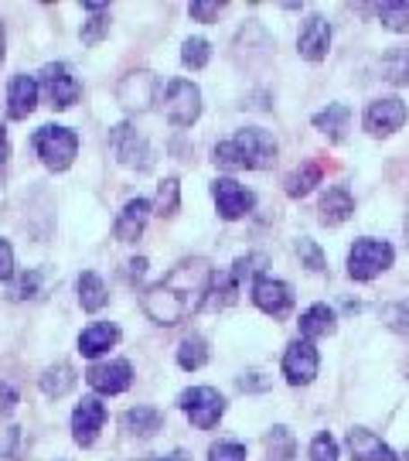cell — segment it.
<instances>
[{
	"label": "cell",
	"mask_w": 409,
	"mask_h": 461,
	"mask_svg": "<svg viewBox=\"0 0 409 461\" xmlns=\"http://www.w3.org/2000/svg\"><path fill=\"white\" fill-rule=\"evenodd\" d=\"M106 32H110V17L99 14V17H93L85 28H82V41H85V45H93V41H99Z\"/></svg>",
	"instance_id": "obj_40"
},
{
	"label": "cell",
	"mask_w": 409,
	"mask_h": 461,
	"mask_svg": "<svg viewBox=\"0 0 409 461\" xmlns=\"http://www.w3.org/2000/svg\"><path fill=\"white\" fill-rule=\"evenodd\" d=\"M14 277V249L7 240H0V280Z\"/></svg>",
	"instance_id": "obj_42"
},
{
	"label": "cell",
	"mask_w": 409,
	"mask_h": 461,
	"mask_svg": "<svg viewBox=\"0 0 409 461\" xmlns=\"http://www.w3.org/2000/svg\"><path fill=\"white\" fill-rule=\"evenodd\" d=\"M7 154H11V144H7V133H4V127H0V167H4V161H7Z\"/></svg>",
	"instance_id": "obj_46"
},
{
	"label": "cell",
	"mask_w": 409,
	"mask_h": 461,
	"mask_svg": "<svg viewBox=\"0 0 409 461\" xmlns=\"http://www.w3.org/2000/svg\"><path fill=\"white\" fill-rule=\"evenodd\" d=\"M209 59H212V49H209L205 38H188V41H184L181 62H184L188 68H205L209 66Z\"/></svg>",
	"instance_id": "obj_32"
},
{
	"label": "cell",
	"mask_w": 409,
	"mask_h": 461,
	"mask_svg": "<svg viewBox=\"0 0 409 461\" xmlns=\"http://www.w3.org/2000/svg\"><path fill=\"white\" fill-rule=\"evenodd\" d=\"M181 411L191 417V424L201 430H209L218 424V417L226 413V400L218 390L212 386H191V390H184L181 393Z\"/></svg>",
	"instance_id": "obj_6"
},
{
	"label": "cell",
	"mask_w": 409,
	"mask_h": 461,
	"mask_svg": "<svg viewBox=\"0 0 409 461\" xmlns=\"http://www.w3.org/2000/svg\"><path fill=\"white\" fill-rule=\"evenodd\" d=\"M144 274H147V260H144V257H137V260L127 264V277L130 280H140Z\"/></svg>",
	"instance_id": "obj_44"
},
{
	"label": "cell",
	"mask_w": 409,
	"mask_h": 461,
	"mask_svg": "<svg viewBox=\"0 0 409 461\" xmlns=\"http://www.w3.org/2000/svg\"><path fill=\"white\" fill-rule=\"evenodd\" d=\"M382 318H386V325L393 331H409V301H403V304H389L386 312H382Z\"/></svg>",
	"instance_id": "obj_37"
},
{
	"label": "cell",
	"mask_w": 409,
	"mask_h": 461,
	"mask_svg": "<svg viewBox=\"0 0 409 461\" xmlns=\"http://www.w3.org/2000/svg\"><path fill=\"white\" fill-rule=\"evenodd\" d=\"M209 363V342L201 335H188L178 346V366L181 369H201Z\"/></svg>",
	"instance_id": "obj_29"
},
{
	"label": "cell",
	"mask_w": 409,
	"mask_h": 461,
	"mask_svg": "<svg viewBox=\"0 0 409 461\" xmlns=\"http://www.w3.org/2000/svg\"><path fill=\"white\" fill-rule=\"evenodd\" d=\"M297 253H300V260L311 267V270H325V253L317 249L314 240H300V243H297Z\"/></svg>",
	"instance_id": "obj_38"
},
{
	"label": "cell",
	"mask_w": 409,
	"mask_h": 461,
	"mask_svg": "<svg viewBox=\"0 0 409 461\" xmlns=\"http://www.w3.org/2000/svg\"><path fill=\"white\" fill-rule=\"evenodd\" d=\"M38 287H41V270L21 274V280L14 284V297H21V301H28V297H38Z\"/></svg>",
	"instance_id": "obj_39"
},
{
	"label": "cell",
	"mask_w": 409,
	"mask_h": 461,
	"mask_svg": "<svg viewBox=\"0 0 409 461\" xmlns=\"http://www.w3.org/2000/svg\"><path fill=\"white\" fill-rule=\"evenodd\" d=\"M164 116L174 123V127H191L201 113V93L195 83L188 79H174V83L164 89Z\"/></svg>",
	"instance_id": "obj_5"
},
{
	"label": "cell",
	"mask_w": 409,
	"mask_h": 461,
	"mask_svg": "<svg viewBox=\"0 0 409 461\" xmlns=\"http://www.w3.org/2000/svg\"><path fill=\"white\" fill-rule=\"evenodd\" d=\"M150 219V202L147 198H130L127 205H123V212L116 215V240L120 243H133V240H140V232L147 226Z\"/></svg>",
	"instance_id": "obj_17"
},
{
	"label": "cell",
	"mask_w": 409,
	"mask_h": 461,
	"mask_svg": "<svg viewBox=\"0 0 409 461\" xmlns=\"http://www.w3.org/2000/svg\"><path fill=\"white\" fill-rule=\"evenodd\" d=\"M239 280L232 277V270H218V274H212V287H209V297H205V304L209 308H229L232 301H236V294H239Z\"/></svg>",
	"instance_id": "obj_24"
},
{
	"label": "cell",
	"mask_w": 409,
	"mask_h": 461,
	"mask_svg": "<svg viewBox=\"0 0 409 461\" xmlns=\"http://www.w3.org/2000/svg\"><path fill=\"white\" fill-rule=\"evenodd\" d=\"M378 17H382V24H386L389 32L409 34V4L406 0H389V4H382V7H378Z\"/></svg>",
	"instance_id": "obj_30"
},
{
	"label": "cell",
	"mask_w": 409,
	"mask_h": 461,
	"mask_svg": "<svg viewBox=\"0 0 409 461\" xmlns=\"http://www.w3.org/2000/svg\"><path fill=\"white\" fill-rule=\"evenodd\" d=\"M297 49L300 55L307 59V62H321L331 49V24H327L325 17H307L304 21V28H300V38H297Z\"/></svg>",
	"instance_id": "obj_16"
},
{
	"label": "cell",
	"mask_w": 409,
	"mask_h": 461,
	"mask_svg": "<svg viewBox=\"0 0 409 461\" xmlns=\"http://www.w3.org/2000/svg\"><path fill=\"white\" fill-rule=\"evenodd\" d=\"M396 260L393 247L386 240H359L348 253V274L355 280H372L382 270H389Z\"/></svg>",
	"instance_id": "obj_4"
},
{
	"label": "cell",
	"mask_w": 409,
	"mask_h": 461,
	"mask_svg": "<svg viewBox=\"0 0 409 461\" xmlns=\"http://www.w3.org/2000/svg\"><path fill=\"white\" fill-rule=\"evenodd\" d=\"M355 212V202L348 195V188H327V195L321 198V219H325L327 226H342L348 215Z\"/></svg>",
	"instance_id": "obj_22"
},
{
	"label": "cell",
	"mask_w": 409,
	"mask_h": 461,
	"mask_svg": "<svg viewBox=\"0 0 409 461\" xmlns=\"http://www.w3.org/2000/svg\"><path fill=\"white\" fill-rule=\"evenodd\" d=\"M123 430L133 434V438H150V434H157L164 424L161 411H154V407H133V411L123 413Z\"/></svg>",
	"instance_id": "obj_23"
},
{
	"label": "cell",
	"mask_w": 409,
	"mask_h": 461,
	"mask_svg": "<svg viewBox=\"0 0 409 461\" xmlns=\"http://www.w3.org/2000/svg\"><path fill=\"white\" fill-rule=\"evenodd\" d=\"M106 424V407L99 403L96 396H85L76 413H72V434H76V445L89 447L99 438V430Z\"/></svg>",
	"instance_id": "obj_11"
},
{
	"label": "cell",
	"mask_w": 409,
	"mask_h": 461,
	"mask_svg": "<svg viewBox=\"0 0 409 461\" xmlns=\"http://www.w3.org/2000/svg\"><path fill=\"white\" fill-rule=\"evenodd\" d=\"M41 89L49 93L55 110H68V106L82 96V86L76 83V76H72L66 66H45L41 68Z\"/></svg>",
	"instance_id": "obj_9"
},
{
	"label": "cell",
	"mask_w": 409,
	"mask_h": 461,
	"mask_svg": "<svg viewBox=\"0 0 409 461\" xmlns=\"http://www.w3.org/2000/svg\"><path fill=\"white\" fill-rule=\"evenodd\" d=\"M262 267H266V257H262V253H249V257H243V260L232 264V277L243 284V280L262 274Z\"/></svg>",
	"instance_id": "obj_34"
},
{
	"label": "cell",
	"mask_w": 409,
	"mask_h": 461,
	"mask_svg": "<svg viewBox=\"0 0 409 461\" xmlns=\"http://www.w3.org/2000/svg\"><path fill=\"white\" fill-rule=\"evenodd\" d=\"M34 103H38V83L31 76H14L11 89H7V113H11V120H24L34 110Z\"/></svg>",
	"instance_id": "obj_19"
},
{
	"label": "cell",
	"mask_w": 409,
	"mask_h": 461,
	"mask_svg": "<svg viewBox=\"0 0 409 461\" xmlns=\"http://www.w3.org/2000/svg\"><path fill=\"white\" fill-rule=\"evenodd\" d=\"M218 11H222L218 0H195V4H191V17H195V21H212Z\"/></svg>",
	"instance_id": "obj_41"
},
{
	"label": "cell",
	"mask_w": 409,
	"mask_h": 461,
	"mask_svg": "<svg viewBox=\"0 0 409 461\" xmlns=\"http://www.w3.org/2000/svg\"><path fill=\"white\" fill-rule=\"evenodd\" d=\"M76 386V369L68 363H55L45 369V376H41V390L49 396H66L68 390Z\"/></svg>",
	"instance_id": "obj_27"
},
{
	"label": "cell",
	"mask_w": 409,
	"mask_h": 461,
	"mask_svg": "<svg viewBox=\"0 0 409 461\" xmlns=\"http://www.w3.org/2000/svg\"><path fill=\"white\" fill-rule=\"evenodd\" d=\"M106 301H110V294H106V284L99 280V274H93V270L79 274V304L82 308H85V312H99Z\"/></svg>",
	"instance_id": "obj_26"
},
{
	"label": "cell",
	"mask_w": 409,
	"mask_h": 461,
	"mask_svg": "<svg viewBox=\"0 0 409 461\" xmlns=\"http://www.w3.org/2000/svg\"><path fill=\"white\" fill-rule=\"evenodd\" d=\"M273 161H277V140L260 127L239 131L232 140H222L215 148V165L229 167V171H239V167L262 171V167H273Z\"/></svg>",
	"instance_id": "obj_2"
},
{
	"label": "cell",
	"mask_w": 409,
	"mask_h": 461,
	"mask_svg": "<svg viewBox=\"0 0 409 461\" xmlns=\"http://www.w3.org/2000/svg\"><path fill=\"white\" fill-rule=\"evenodd\" d=\"M157 76L147 72V68H137V72H127L120 86H116V99H120V106L123 110H130V113H144L154 106V99H157Z\"/></svg>",
	"instance_id": "obj_7"
},
{
	"label": "cell",
	"mask_w": 409,
	"mask_h": 461,
	"mask_svg": "<svg viewBox=\"0 0 409 461\" xmlns=\"http://www.w3.org/2000/svg\"><path fill=\"white\" fill-rule=\"evenodd\" d=\"M212 274L215 270L201 257L181 260L167 277L157 280L144 294V314L154 325H164V329L181 325L188 314H195L205 304L209 287H212Z\"/></svg>",
	"instance_id": "obj_1"
},
{
	"label": "cell",
	"mask_w": 409,
	"mask_h": 461,
	"mask_svg": "<svg viewBox=\"0 0 409 461\" xmlns=\"http://www.w3.org/2000/svg\"><path fill=\"white\" fill-rule=\"evenodd\" d=\"M317 182H321V167H317V165H304L300 171H294V175L287 178V195H290V198L307 195V192H311Z\"/></svg>",
	"instance_id": "obj_31"
},
{
	"label": "cell",
	"mask_w": 409,
	"mask_h": 461,
	"mask_svg": "<svg viewBox=\"0 0 409 461\" xmlns=\"http://www.w3.org/2000/svg\"><path fill=\"white\" fill-rule=\"evenodd\" d=\"M85 379H89V386L96 390V393H123L127 386L133 383V369L130 363H123V359H113V363H96L89 373H85Z\"/></svg>",
	"instance_id": "obj_12"
},
{
	"label": "cell",
	"mask_w": 409,
	"mask_h": 461,
	"mask_svg": "<svg viewBox=\"0 0 409 461\" xmlns=\"http://www.w3.org/2000/svg\"><path fill=\"white\" fill-rule=\"evenodd\" d=\"M110 148H113V154L127 167L147 171V167L154 165V150H150V144L140 137V133L133 131L130 123H120V127H113V133H110Z\"/></svg>",
	"instance_id": "obj_8"
},
{
	"label": "cell",
	"mask_w": 409,
	"mask_h": 461,
	"mask_svg": "<svg viewBox=\"0 0 409 461\" xmlns=\"http://www.w3.org/2000/svg\"><path fill=\"white\" fill-rule=\"evenodd\" d=\"M253 301H256V308L266 314H273V318H283V314L290 312V304H294V294H290V287L277 277H260L256 280V287H253Z\"/></svg>",
	"instance_id": "obj_14"
},
{
	"label": "cell",
	"mask_w": 409,
	"mask_h": 461,
	"mask_svg": "<svg viewBox=\"0 0 409 461\" xmlns=\"http://www.w3.org/2000/svg\"><path fill=\"white\" fill-rule=\"evenodd\" d=\"M0 62H4V24H0Z\"/></svg>",
	"instance_id": "obj_47"
},
{
	"label": "cell",
	"mask_w": 409,
	"mask_h": 461,
	"mask_svg": "<svg viewBox=\"0 0 409 461\" xmlns=\"http://www.w3.org/2000/svg\"><path fill=\"white\" fill-rule=\"evenodd\" d=\"M382 79L393 86H409V49H393L382 55Z\"/></svg>",
	"instance_id": "obj_28"
},
{
	"label": "cell",
	"mask_w": 409,
	"mask_h": 461,
	"mask_svg": "<svg viewBox=\"0 0 409 461\" xmlns=\"http://www.w3.org/2000/svg\"><path fill=\"white\" fill-rule=\"evenodd\" d=\"M311 461H338V441L331 434H317L311 445Z\"/></svg>",
	"instance_id": "obj_35"
},
{
	"label": "cell",
	"mask_w": 409,
	"mask_h": 461,
	"mask_svg": "<svg viewBox=\"0 0 409 461\" xmlns=\"http://www.w3.org/2000/svg\"><path fill=\"white\" fill-rule=\"evenodd\" d=\"M116 342H120V329L110 325V321H96V325H89L79 335V352L85 359H96L106 348H113Z\"/></svg>",
	"instance_id": "obj_20"
},
{
	"label": "cell",
	"mask_w": 409,
	"mask_h": 461,
	"mask_svg": "<svg viewBox=\"0 0 409 461\" xmlns=\"http://www.w3.org/2000/svg\"><path fill=\"white\" fill-rule=\"evenodd\" d=\"M212 195H215V205H218V212L222 219H243L249 209H253V192H245L239 182H232V178H218L212 182Z\"/></svg>",
	"instance_id": "obj_13"
},
{
	"label": "cell",
	"mask_w": 409,
	"mask_h": 461,
	"mask_svg": "<svg viewBox=\"0 0 409 461\" xmlns=\"http://www.w3.org/2000/svg\"><path fill=\"white\" fill-rule=\"evenodd\" d=\"M406 461H409V451H406Z\"/></svg>",
	"instance_id": "obj_49"
},
{
	"label": "cell",
	"mask_w": 409,
	"mask_h": 461,
	"mask_svg": "<svg viewBox=\"0 0 409 461\" xmlns=\"http://www.w3.org/2000/svg\"><path fill=\"white\" fill-rule=\"evenodd\" d=\"M34 150L51 171H66L79 154V137L66 127H41L34 133Z\"/></svg>",
	"instance_id": "obj_3"
},
{
	"label": "cell",
	"mask_w": 409,
	"mask_h": 461,
	"mask_svg": "<svg viewBox=\"0 0 409 461\" xmlns=\"http://www.w3.org/2000/svg\"><path fill=\"white\" fill-rule=\"evenodd\" d=\"M181 205V185L178 178H164L161 185H157V209H161V215H174Z\"/></svg>",
	"instance_id": "obj_33"
},
{
	"label": "cell",
	"mask_w": 409,
	"mask_h": 461,
	"mask_svg": "<svg viewBox=\"0 0 409 461\" xmlns=\"http://www.w3.org/2000/svg\"><path fill=\"white\" fill-rule=\"evenodd\" d=\"M348 447H351V458L355 461H399L393 455V447L365 428L348 430Z\"/></svg>",
	"instance_id": "obj_18"
},
{
	"label": "cell",
	"mask_w": 409,
	"mask_h": 461,
	"mask_svg": "<svg viewBox=\"0 0 409 461\" xmlns=\"http://www.w3.org/2000/svg\"><path fill=\"white\" fill-rule=\"evenodd\" d=\"M283 376L290 379L294 386H304L317 376V348L311 342H294L283 356Z\"/></svg>",
	"instance_id": "obj_15"
},
{
	"label": "cell",
	"mask_w": 409,
	"mask_h": 461,
	"mask_svg": "<svg viewBox=\"0 0 409 461\" xmlns=\"http://www.w3.org/2000/svg\"><path fill=\"white\" fill-rule=\"evenodd\" d=\"M348 120H351V110L342 106V103H331L327 110H321V113L314 116V127H317V131H325L331 140H342Z\"/></svg>",
	"instance_id": "obj_25"
},
{
	"label": "cell",
	"mask_w": 409,
	"mask_h": 461,
	"mask_svg": "<svg viewBox=\"0 0 409 461\" xmlns=\"http://www.w3.org/2000/svg\"><path fill=\"white\" fill-rule=\"evenodd\" d=\"M14 403H17V390L11 383H0V420L14 411Z\"/></svg>",
	"instance_id": "obj_43"
},
{
	"label": "cell",
	"mask_w": 409,
	"mask_h": 461,
	"mask_svg": "<svg viewBox=\"0 0 409 461\" xmlns=\"http://www.w3.org/2000/svg\"><path fill=\"white\" fill-rule=\"evenodd\" d=\"M334 331V312L327 304H314L307 312L300 314V335L304 342H314V339H325Z\"/></svg>",
	"instance_id": "obj_21"
},
{
	"label": "cell",
	"mask_w": 409,
	"mask_h": 461,
	"mask_svg": "<svg viewBox=\"0 0 409 461\" xmlns=\"http://www.w3.org/2000/svg\"><path fill=\"white\" fill-rule=\"evenodd\" d=\"M150 461H191V455L188 451H171V455H157V458Z\"/></svg>",
	"instance_id": "obj_45"
},
{
	"label": "cell",
	"mask_w": 409,
	"mask_h": 461,
	"mask_svg": "<svg viewBox=\"0 0 409 461\" xmlns=\"http://www.w3.org/2000/svg\"><path fill=\"white\" fill-rule=\"evenodd\" d=\"M406 240H409V215H406Z\"/></svg>",
	"instance_id": "obj_48"
},
{
	"label": "cell",
	"mask_w": 409,
	"mask_h": 461,
	"mask_svg": "<svg viewBox=\"0 0 409 461\" xmlns=\"http://www.w3.org/2000/svg\"><path fill=\"white\" fill-rule=\"evenodd\" d=\"M209 461H245V447L239 441H218L209 451Z\"/></svg>",
	"instance_id": "obj_36"
},
{
	"label": "cell",
	"mask_w": 409,
	"mask_h": 461,
	"mask_svg": "<svg viewBox=\"0 0 409 461\" xmlns=\"http://www.w3.org/2000/svg\"><path fill=\"white\" fill-rule=\"evenodd\" d=\"M406 123V106H403V99H376V103H369V110H365V131L376 133V137H386V133L399 131Z\"/></svg>",
	"instance_id": "obj_10"
}]
</instances>
